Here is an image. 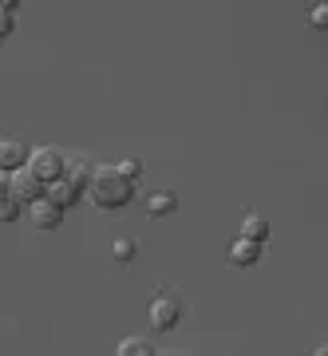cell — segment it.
Masks as SVG:
<instances>
[{"label": "cell", "mask_w": 328, "mask_h": 356, "mask_svg": "<svg viewBox=\"0 0 328 356\" xmlns=\"http://www.w3.org/2000/svg\"><path fill=\"white\" fill-rule=\"evenodd\" d=\"M309 24H313L316 32H328V0H320V4L309 8Z\"/></svg>", "instance_id": "13"}, {"label": "cell", "mask_w": 328, "mask_h": 356, "mask_svg": "<svg viewBox=\"0 0 328 356\" xmlns=\"http://www.w3.org/2000/svg\"><path fill=\"white\" fill-rule=\"evenodd\" d=\"M115 356H154V348H151L147 337H126V341H119Z\"/></svg>", "instance_id": "11"}, {"label": "cell", "mask_w": 328, "mask_h": 356, "mask_svg": "<svg viewBox=\"0 0 328 356\" xmlns=\"http://www.w3.org/2000/svg\"><path fill=\"white\" fill-rule=\"evenodd\" d=\"M28 170H32L44 186H51V182H60V178L67 175V163H63V154L56 151V147H40V151L28 154Z\"/></svg>", "instance_id": "3"}, {"label": "cell", "mask_w": 328, "mask_h": 356, "mask_svg": "<svg viewBox=\"0 0 328 356\" xmlns=\"http://www.w3.org/2000/svg\"><path fill=\"white\" fill-rule=\"evenodd\" d=\"M178 321H182V301H178L174 293L154 297V301H151V329L170 332V329H178Z\"/></svg>", "instance_id": "4"}, {"label": "cell", "mask_w": 328, "mask_h": 356, "mask_svg": "<svg viewBox=\"0 0 328 356\" xmlns=\"http://www.w3.org/2000/svg\"><path fill=\"white\" fill-rule=\"evenodd\" d=\"M313 356H328V344H320V348H316V353Z\"/></svg>", "instance_id": "18"}, {"label": "cell", "mask_w": 328, "mask_h": 356, "mask_svg": "<svg viewBox=\"0 0 328 356\" xmlns=\"http://www.w3.org/2000/svg\"><path fill=\"white\" fill-rule=\"evenodd\" d=\"M20 166H24V143L0 139V170L13 175V170H20Z\"/></svg>", "instance_id": "8"}, {"label": "cell", "mask_w": 328, "mask_h": 356, "mask_svg": "<svg viewBox=\"0 0 328 356\" xmlns=\"http://www.w3.org/2000/svg\"><path fill=\"white\" fill-rule=\"evenodd\" d=\"M269 234H273V229H269V222H265L261 214H249L245 222H241V238H245V242H257V245H261Z\"/></svg>", "instance_id": "9"}, {"label": "cell", "mask_w": 328, "mask_h": 356, "mask_svg": "<svg viewBox=\"0 0 328 356\" xmlns=\"http://www.w3.org/2000/svg\"><path fill=\"white\" fill-rule=\"evenodd\" d=\"M88 182H91L88 166H67V175H63L60 182H51V186H48V198L60 206V210H67L72 202H79V198H83Z\"/></svg>", "instance_id": "2"}, {"label": "cell", "mask_w": 328, "mask_h": 356, "mask_svg": "<svg viewBox=\"0 0 328 356\" xmlns=\"http://www.w3.org/2000/svg\"><path fill=\"white\" fill-rule=\"evenodd\" d=\"M226 257H229V266H238V269L257 266L261 245H257V242H245V238H233V242H229V250H226Z\"/></svg>", "instance_id": "7"}, {"label": "cell", "mask_w": 328, "mask_h": 356, "mask_svg": "<svg viewBox=\"0 0 328 356\" xmlns=\"http://www.w3.org/2000/svg\"><path fill=\"white\" fill-rule=\"evenodd\" d=\"M135 254H139V245L131 242V238L115 242V261H119V266H131V261H135Z\"/></svg>", "instance_id": "14"}, {"label": "cell", "mask_w": 328, "mask_h": 356, "mask_svg": "<svg viewBox=\"0 0 328 356\" xmlns=\"http://www.w3.org/2000/svg\"><path fill=\"white\" fill-rule=\"evenodd\" d=\"M115 170H119V175H123L126 182H135V178L142 175V166H139V159H123V163L115 166Z\"/></svg>", "instance_id": "16"}, {"label": "cell", "mask_w": 328, "mask_h": 356, "mask_svg": "<svg viewBox=\"0 0 328 356\" xmlns=\"http://www.w3.org/2000/svg\"><path fill=\"white\" fill-rule=\"evenodd\" d=\"M88 194L99 210H123L131 202V194H135V182H126L115 166H95V175L88 182Z\"/></svg>", "instance_id": "1"}, {"label": "cell", "mask_w": 328, "mask_h": 356, "mask_svg": "<svg viewBox=\"0 0 328 356\" xmlns=\"http://www.w3.org/2000/svg\"><path fill=\"white\" fill-rule=\"evenodd\" d=\"M8 182H13V175H4V170H0V194H8Z\"/></svg>", "instance_id": "17"}, {"label": "cell", "mask_w": 328, "mask_h": 356, "mask_svg": "<svg viewBox=\"0 0 328 356\" xmlns=\"http://www.w3.org/2000/svg\"><path fill=\"white\" fill-rule=\"evenodd\" d=\"M20 218V202L13 194H0V222H16Z\"/></svg>", "instance_id": "15"}, {"label": "cell", "mask_w": 328, "mask_h": 356, "mask_svg": "<svg viewBox=\"0 0 328 356\" xmlns=\"http://www.w3.org/2000/svg\"><path fill=\"white\" fill-rule=\"evenodd\" d=\"M28 222H32L36 229H44V234H51V229H56V226L63 222V210H60L56 202H51L48 194H44L40 202H32V206H28Z\"/></svg>", "instance_id": "6"}, {"label": "cell", "mask_w": 328, "mask_h": 356, "mask_svg": "<svg viewBox=\"0 0 328 356\" xmlns=\"http://www.w3.org/2000/svg\"><path fill=\"white\" fill-rule=\"evenodd\" d=\"M174 206H178V198L170 191H154L151 198H147V210H151L154 218H166V214H174Z\"/></svg>", "instance_id": "10"}, {"label": "cell", "mask_w": 328, "mask_h": 356, "mask_svg": "<svg viewBox=\"0 0 328 356\" xmlns=\"http://www.w3.org/2000/svg\"><path fill=\"white\" fill-rule=\"evenodd\" d=\"M44 191H48V186H44V182H40L36 175H32V170H28V166H20V170H13V182H8V194H13L16 202H40V198H44Z\"/></svg>", "instance_id": "5"}, {"label": "cell", "mask_w": 328, "mask_h": 356, "mask_svg": "<svg viewBox=\"0 0 328 356\" xmlns=\"http://www.w3.org/2000/svg\"><path fill=\"white\" fill-rule=\"evenodd\" d=\"M13 13H16V4H13V0H4V4H0V44L13 36V28H16Z\"/></svg>", "instance_id": "12"}]
</instances>
